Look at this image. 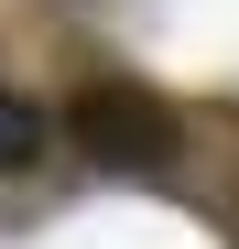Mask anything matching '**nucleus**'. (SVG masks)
<instances>
[{"label":"nucleus","mask_w":239,"mask_h":249,"mask_svg":"<svg viewBox=\"0 0 239 249\" xmlns=\"http://www.w3.org/2000/svg\"><path fill=\"white\" fill-rule=\"evenodd\" d=\"M65 141L98 162V174H163V162L185 152V130H174V108L163 98H141V87H87L65 108Z\"/></svg>","instance_id":"f257e3e1"}]
</instances>
